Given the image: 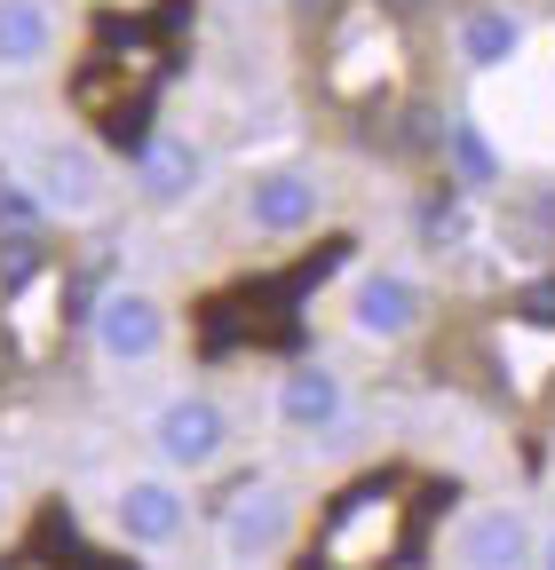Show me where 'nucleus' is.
I'll return each mask as SVG.
<instances>
[{
    "label": "nucleus",
    "mask_w": 555,
    "mask_h": 570,
    "mask_svg": "<svg viewBox=\"0 0 555 570\" xmlns=\"http://www.w3.org/2000/svg\"><path fill=\"white\" fill-rule=\"evenodd\" d=\"M532 570H555V531H547V539L532 547Z\"/></svg>",
    "instance_id": "dca6fc26"
},
{
    "label": "nucleus",
    "mask_w": 555,
    "mask_h": 570,
    "mask_svg": "<svg viewBox=\"0 0 555 570\" xmlns=\"http://www.w3.org/2000/svg\"><path fill=\"white\" fill-rule=\"evenodd\" d=\"M9 523H17V468L0 460V531H9Z\"/></svg>",
    "instance_id": "2eb2a0df"
},
{
    "label": "nucleus",
    "mask_w": 555,
    "mask_h": 570,
    "mask_svg": "<svg viewBox=\"0 0 555 570\" xmlns=\"http://www.w3.org/2000/svg\"><path fill=\"white\" fill-rule=\"evenodd\" d=\"M294 9H318V0H294Z\"/></svg>",
    "instance_id": "f3484780"
},
{
    "label": "nucleus",
    "mask_w": 555,
    "mask_h": 570,
    "mask_svg": "<svg viewBox=\"0 0 555 570\" xmlns=\"http://www.w3.org/2000/svg\"><path fill=\"white\" fill-rule=\"evenodd\" d=\"M152 460L167 468V475H206V468H223L231 460V444H238V428H231V404H215V396H167L159 412H152Z\"/></svg>",
    "instance_id": "7ed1b4c3"
},
{
    "label": "nucleus",
    "mask_w": 555,
    "mask_h": 570,
    "mask_svg": "<svg viewBox=\"0 0 555 570\" xmlns=\"http://www.w3.org/2000/svg\"><path fill=\"white\" fill-rule=\"evenodd\" d=\"M64 48L56 0H0V71H40Z\"/></svg>",
    "instance_id": "f8f14e48"
},
{
    "label": "nucleus",
    "mask_w": 555,
    "mask_h": 570,
    "mask_svg": "<svg viewBox=\"0 0 555 570\" xmlns=\"http://www.w3.org/2000/svg\"><path fill=\"white\" fill-rule=\"evenodd\" d=\"M111 531H119L135 554L183 547V539H191V491H183V475H167V468L119 475V491H111Z\"/></svg>",
    "instance_id": "39448f33"
},
{
    "label": "nucleus",
    "mask_w": 555,
    "mask_h": 570,
    "mask_svg": "<svg viewBox=\"0 0 555 570\" xmlns=\"http://www.w3.org/2000/svg\"><path fill=\"white\" fill-rule=\"evenodd\" d=\"M270 420L294 428V436H333V428L350 420V381H341L333 365H294V373H278Z\"/></svg>",
    "instance_id": "9d476101"
},
{
    "label": "nucleus",
    "mask_w": 555,
    "mask_h": 570,
    "mask_svg": "<svg viewBox=\"0 0 555 570\" xmlns=\"http://www.w3.org/2000/svg\"><path fill=\"white\" fill-rule=\"evenodd\" d=\"M294 523H302V491L294 483H278V475H254V483H238L231 499H223V515H215V531H223V554L238 562V570H254V562H278L294 547Z\"/></svg>",
    "instance_id": "f03ea898"
},
{
    "label": "nucleus",
    "mask_w": 555,
    "mask_h": 570,
    "mask_svg": "<svg viewBox=\"0 0 555 570\" xmlns=\"http://www.w3.org/2000/svg\"><path fill=\"white\" fill-rule=\"evenodd\" d=\"M452 56L468 71H508L524 56V17L508 9V0H468V9L452 17Z\"/></svg>",
    "instance_id": "9b49d317"
},
{
    "label": "nucleus",
    "mask_w": 555,
    "mask_h": 570,
    "mask_svg": "<svg viewBox=\"0 0 555 570\" xmlns=\"http://www.w3.org/2000/svg\"><path fill=\"white\" fill-rule=\"evenodd\" d=\"M532 515L508 508V499H476V508L452 515L445 531V562L452 570H532Z\"/></svg>",
    "instance_id": "423d86ee"
},
{
    "label": "nucleus",
    "mask_w": 555,
    "mask_h": 570,
    "mask_svg": "<svg viewBox=\"0 0 555 570\" xmlns=\"http://www.w3.org/2000/svg\"><path fill=\"white\" fill-rule=\"evenodd\" d=\"M445 151H452V167L468 175V190H493V183H500V151L484 142V127H476V119H460V127L445 135Z\"/></svg>",
    "instance_id": "ddd939ff"
},
{
    "label": "nucleus",
    "mask_w": 555,
    "mask_h": 570,
    "mask_svg": "<svg viewBox=\"0 0 555 570\" xmlns=\"http://www.w3.org/2000/svg\"><path fill=\"white\" fill-rule=\"evenodd\" d=\"M341 317H350L358 341L389 348V341H412L429 325V285L412 277V269H366L350 285V302H341Z\"/></svg>",
    "instance_id": "0eeeda50"
},
{
    "label": "nucleus",
    "mask_w": 555,
    "mask_h": 570,
    "mask_svg": "<svg viewBox=\"0 0 555 570\" xmlns=\"http://www.w3.org/2000/svg\"><path fill=\"white\" fill-rule=\"evenodd\" d=\"M40 223H48L40 190H32V183H0V230H9V238H32Z\"/></svg>",
    "instance_id": "4468645a"
},
{
    "label": "nucleus",
    "mask_w": 555,
    "mask_h": 570,
    "mask_svg": "<svg viewBox=\"0 0 555 570\" xmlns=\"http://www.w3.org/2000/svg\"><path fill=\"white\" fill-rule=\"evenodd\" d=\"M25 183L40 190V206L56 214V223H96V214L111 206V167H104V151H96L88 135L40 142L32 167H25Z\"/></svg>",
    "instance_id": "20e7f679"
},
{
    "label": "nucleus",
    "mask_w": 555,
    "mask_h": 570,
    "mask_svg": "<svg viewBox=\"0 0 555 570\" xmlns=\"http://www.w3.org/2000/svg\"><path fill=\"white\" fill-rule=\"evenodd\" d=\"M325 223V183L310 167H262L246 183V230L254 238H310Z\"/></svg>",
    "instance_id": "6e6552de"
},
{
    "label": "nucleus",
    "mask_w": 555,
    "mask_h": 570,
    "mask_svg": "<svg viewBox=\"0 0 555 570\" xmlns=\"http://www.w3.org/2000/svg\"><path fill=\"white\" fill-rule=\"evenodd\" d=\"M135 190H144L159 214L191 206L206 190V151H198L183 127H152L144 142H135Z\"/></svg>",
    "instance_id": "1a4fd4ad"
},
{
    "label": "nucleus",
    "mask_w": 555,
    "mask_h": 570,
    "mask_svg": "<svg viewBox=\"0 0 555 570\" xmlns=\"http://www.w3.org/2000/svg\"><path fill=\"white\" fill-rule=\"evenodd\" d=\"M88 341L104 365H159V356L175 348V309L152 294V285H104L96 309H88Z\"/></svg>",
    "instance_id": "f257e3e1"
}]
</instances>
